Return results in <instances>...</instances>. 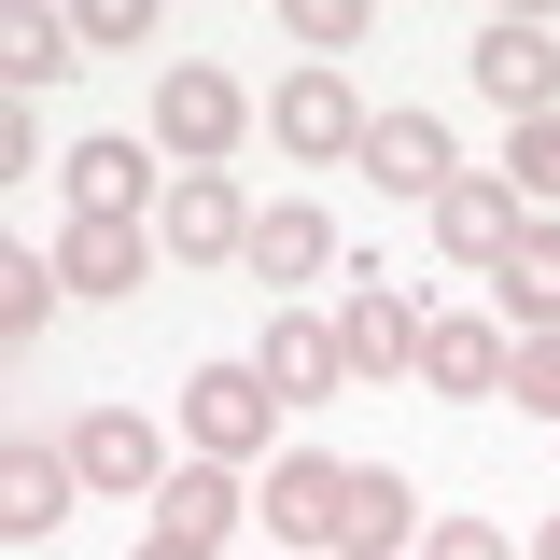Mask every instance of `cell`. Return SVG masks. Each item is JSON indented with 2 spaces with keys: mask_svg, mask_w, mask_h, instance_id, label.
I'll list each match as a JSON object with an SVG mask.
<instances>
[{
  "mask_svg": "<svg viewBox=\"0 0 560 560\" xmlns=\"http://www.w3.org/2000/svg\"><path fill=\"white\" fill-rule=\"evenodd\" d=\"M57 70H84V28H70V14H14V28H0V84H14V98H43Z\"/></svg>",
  "mask_w": 560,
  "mask_h": 560,
  "instance_id": "obj_20",
  "label": "cell"
},
{
  "mask_svg": "<svg viewBox=\"0 0 560 560\" xmlns=\"http://www.w3.org/2000/svg\"><path fill=\"white\" fill-rule=\"evenodd\" d=\"M504 407L560 434V337H518V364H504Z\"/></svg>",
  "mask_w": 560,
  "mask_h": 560,
  "instance_id": "obj_22",
  "label": "cell"
},
{
  "mask_svg": "<svg viewBox=\"0 0 560 560\" xmlns=\"http://www.w3.org/2000/svg\"><path fill=\"white\" fill-rule=\"evenodd\" d=\"M518 224H533V210H518V183H504V168H463V183L434 197V253L490 280L504 253H518Z\"/></svg>",
  "mask_w": 560,
  "mask_h": 560,
  "instance_id": "obj_8",
  "label": "cell"
},
{
  "mask_svg": "<svg viewBox=\"0 0 560 560\" xmlns=\"http://www.w3.org/2000/svg\"><path fill=\"white\" fill-rule=\"evenodd\" d=\"M420 560H533V547H518L504 518H434V533H420Z\"/></svg>",
  "mask_w": 560,
  "mask_h": 560,
  "instance_id": "obj_25",
  "label": "cell"
},
{
  "mask_svg": "<svg viewBox=\"0 0 560 560\" xmlns=\"http://www.w3.org/2000/svg\"><path fill=\"white\" fill-rule=\"evenodd\" d=\"M253 378H267L280 407H337V393H350V350H337V323H323V308H280L267 350H253Z\"/></svg>",
  "mask_w": 560,
  "mask_h": 560,
  "instance_id": "obj_10",
  "label": "cell"
},
{
  "mask_svg": "<svg viewBox=\"0 0 560 560\" xmlns=\"http://www.w3.org/2000/svg\"><path fill=\"white\" fill-rule=\"evenodd\" d=\"M267 434H280V393L253 364H197V378H183V448H197V463H253Z\"/></svg>",
  "mask_w": 560,
  "mask_h": 560,
  "instance_id": "obj_5",
  "label": "cell"
},
{
  "mask_svg": "<svg viewBox=\"0 0 560 560\" xmlns=\"http://www.w3.org/2000/svg\"><path fill=\"white\" fill-rule=\"evenodd\" d=\"M70 463H84V490H140V504H154V477H168V448H154L140 407H84L70 420Z\"/></svg>",
  "mask_w": 560,
  "mask_h": 560,
  "instance_id": "obj_16",
  "label": "cell"
},
{
  "mask_svg": "<svg viewBox=\"0 0 560 560\" xmlns=\"http://www.w3.org/2000/svg\"><path fill=\"white\" fill-rule=\"evenodd\" d=\"M57 280H70V294H140V280H154V224H70Z\"/></svg>",
  "mask_w": 560,
  "mask_h": 560,
  "instance_id": "obj_19",
  "label": "cell"
},
{
  "mask_svg": "<svg viewBox=\"0 0 560 560\" xmlns=\"http://www.w3.org/2000/svg\"><path fill=\"white\" fill-rule=\"evenodd\" d=\"M504 183H518V210H547V224H560V127H518Z\"/></svg>",
  "mask_w": 560,
  "mask_h": 560,
  "instance_id": "obj_23",
  "label": "cell"
},
{
  "mask_svg": "<svg viewBox=\"0 0 560 560\" xmlns=\"http://www.w3.org/2000/svg\"><path fill=\"white\" fill-rule=\"evenodd\" d=\"M350 168H364V183H378V197H448V183H463V154H448V127H434V113H378V127H364V154H350Z\"/></svg>",
  "mask_w": 560,
  "mask_h": 560,
  "instance_id": "obj_9",
  "label": "cell"
},
{
  "mask_svg": "<svg viewBox=\"0 0 560 560\" xmlns=\"http://www.w3.org/2000/svg\"><path fill=\"white\" fill-rule=\"evenodd\" d=\"M253 127H267V98H253L238 70H210V57H168V70H154V140H168V168H224Z\"/></svg>",
  "mask_w": 560,
  "mask_h": 560,
  "instance_id": "obj_1",
  "label": "cell"
},
{
  "mask_svg": "<svg viewBox=\"0 0 560 560\" xmlns=\"http://www.w3.org/2000/svg\"><path fill=\"white\" fill-rule=\"evenodd\" d=\"M294 43H308V70H337L364 43V0H294Z\"/></svg>",
  "mask_w": 560,
  "mask_h": 560,
  "instance_id": "obj_24",
  "label": "cell"
},
{
  "mask_svg": "<svg viewBox=\"0 0 560 560\" xmlns=\"http://www.w3.org/2000/svg\"><path fill=\"white\" fill-rule=\"evenodd\" d=\"M238 518H253L238 463H197V448H183V463L154 477V533H183V547H210V560H224V533H238Z\"/></svg>",
  "mask_w": 560,
  "mask_h": 560,
  "instance_id": "obj_12",
  "label": "cell"
},
{
  "mask_svg": "<svg viewBox=\"0 0 560 560\" xmlns=\"http://www.w3.org/2000/svg\"><path fill=\"white\" fill-rule=\"evenodd\" d=\"M504 364H518V337H504L490 308H434V350H420V393H448V407H490V393H504Z\"/></svg>",
  "mask_w": 560,
  "mask_h": 560,
  "instance_id": "obj_11",
  "label": "cell"
},
{
  "mask_svg": "<svg viewBox=\"0 0 560 560\" xmlns=\"http://www.w3.org/2000/svg\"><path fill=\"white\" fill-rule=\"evenodd\" d=\"M70 490H84V463L43 448V434H14V448H0V533H14V547H43V533L70 518Z\"/></svg>",
  "mask_w": 560,
  "mask_h": 560,
  "instance_id": "obj_13",
  "label": "cell"
},
{
  "mask_svg": "<svg viewBox=\"0 0 560 560\" xmlns=\"http://www.w3.org/2000/svg\"><path fill=\"white\" fill-rule=\"evenodd\" d=\"M267 127L280 154H308V168H337V154H364V98H350V70H280V98H267Z\"/></svg>",
  "mask_w": 560,
  "mask_h": 560,
  "instance_id": "obj_6",
  "label": "cell"
},
{
  "mask_svg": "<svg viewBox=\"0 0 560 560\" xmlns=\"http://www.w3.org/2000/svg\"><path fill=\"white\" fill-rule=\"evenodd\" d=\"M490 323H504V337H560V224H547V210H533L518 253L490 267Z\"/></svg>",
  "mask_w": 560,
  "mask_h": 560,
  "instance_id": "obj_15",
  "label": "cell"
},
{
  "mask_svg": "<svg viewBox=\"0 0 560 560\" xmlns=\"http://www.w3.org/2000/svg\"><path fill=\"white\" fill-rule=\"evenodd\" d=\"M337 350H350V393H393V378H420V350H434V308H420L393 267H350Z\"/></svg>",
  "mask_w": 560,
  "mask_h": 560,
  "instance_id": "obj_2",
  "label": "cell"
},
{
  "mask_svg": "<svg viewBox=\"0 0 560 560\" xmlns=\"http://www.w3.org/2000/svg\"><path fill=\"white\" fill-rule=\"evenodd\" d=\"M140 560H210V547H183V533H140Z\"/></svg>",
  "mask_w": 560,
  "mask_h": 560,
  "instance_id": "obj_27",
  "label": "cell"
},
{
  "mask_svg": "<svg viewBox=\"0 0 560 560\" xmlns=\"http://www.w3.org/2000/svg\"><path fill=\"white\" fill-rule=\"evenodd\" d=\"M337 490H350V463H323V448H280V477L253 490V518H267L280 547H337Z\"/></svg>",
  "mask_w": 560,
  "mask_h": 560,
  "instance_id": "obj_14",
  "label": "cell"
},
{
  "mask_svg": "<svg viewBox=\"0 0 560 560\" xmlns=\"http://www.w3.org/2000/svg\"><path fill=\"white\" fill-rule=\"evenodd\" d=\"M238 267L267 280V294H294V280H323V267H337V224H323L308 197H267V210H253V253H238Z\"/></svg>",
  "mask_w": 560,
  "mask_h": 560,
  "instance_id": "obj_18",
  "label": "cell"
},
{
  "mask_svg": "<svg viewBox=\"0 0 560 560\" xmlns=\"http://www.w3.org/2000/svg\"><path fill=\"white\" fill-rule=\"evenodd\" d=\"M463 70H477V98L504 113V127H560V28H533V14H490L477 43H463Z\"/></svg>",
  "mask_w": 560,
  "mask_h": 560,
  "instance_id": "obj_3",
  "label": "cell"
},
{
  "mask_svg": "<svg viewBox=\"0 0 560 560\" xmlns=\"http://www.w3.org/2000/svg\"><path fill=\"white\" fill-rule=\"evenodd\" d=\"M407 533H420L407 463H350V490H337V560H393Z\"/></svg>",
  "mask_w": 560,
  "mask_h": 560,
  "instance_id": "obj_17",
  "label": "cell"
},
{
  "mask_svg": "<svg viewBox=\"0 0 560 560\" xmlns=\"http://www.w3.org/2000/svg\"><path fill=\"white\" fill-rule=\"evenodd\" d=\"M70 28H84V57H127V43H154V0H84Z\"/></svg>",
  "mask_w": 560,
  "mask_h": 560,
  "instance_id": "obj_26",
  "label": "cell"
},
{
  "mask_svg": "<svg viewBox=\"0 0 560 560\" xmlns=\"http://www.w3.org/2000/svg\"><path fill=\"white\" fill-rule=\"evenodd\" d=\"M154 253H183V267H238V253H253V197H238V168H168Z\"/></svg>",
  "mask_w": 560,
  "mask_h": 560,
  "instance_id": "obj_4",
  "label": "cell"
},
{
  "mask_svg": "<svg viewBox=\"0 0 560 560\" xmlns=\"http://www.w3.org/2000/svg\"><path fill=\"white\" fill-rule=\"evenodd\" d=\"M533 560H560V518H547V533H533Z\"/></svg>",
  "mask_w": 560,
  "mask_h": 560,
  "instance_id": "obj_28",
  "label": "cell"
},
{
  "mask_svg": "<svg viewBox=\"0 0 560 560\" xmlns=\"http://www.w3.org/2000/svg\"><path fill=\"white\" fill-rule=\"evenodd\" d=\"M168 210V168L140 140H70V224H154Z\"/></svg>",
  "mask_w": 560,
  "mask_h": 560,
  "instance_id": "obj_7",
  "label": "cell"
},
{
  "mask_svg": "<svg viewBox=\"0 0 560 560\" xmlns=\"http://www.w3.org/2000/svg\"><path fill=\"white\" fill-rule=\"evenodd\" d=\"M57 294H70V280H57V253H0V337L28 350L43 323H57Z\"/></svg>",
  "mask_w": 560,
  "mask_h": 560,
  "instance_id": "obj_21",
  "label": "cell"
}]
</instances>
